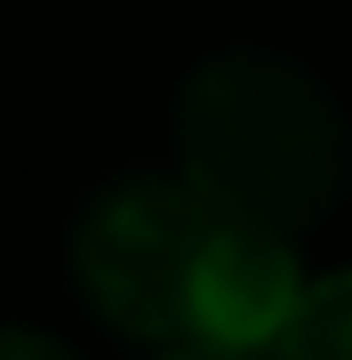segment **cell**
Masks as SVG:
<instances>
[{
	"mask_svg": "<svg viewBox=\"0 0 352 360\" xmlns=\"http://www.w3.org/2000/svg\"><path fill=\"white\" fill-rule=\"evenodd\" d=\"M160 360H280V352H256V345H160Z\"/></svg>",
	"mask_w": 352,
	"mask_h": 360,
	"instance_id": "6",
	"label": "cell"
},
{
	"mask_svg": "<svg viewBox=\"0 0 352 360\" xmlns=\"http://www.w3.org/2000/svg\"><path fill=\"white\" fill-rule=\"evenodd\" d=\"M0 360H80V352L56 345V336H40V328H8L0 321Z\"/></svg>",
	"mask_w": 352,
	"mask_h": 360,
	"instance_id": "5",
	"label": "cell"
},
{
	"mask_svg": "<svg viewBox=\"0 0 352 360\" xmlns=\"http://www.w3.org/2000/svg\"><path fill=\"white\" fill-rule=\"evenodd\" d=\"M280 360H352V272H328V281H304L296 312L280 328Z\"/></svg>",
	"mask_w": 352,
	"mask_h": 360,
	"instance_id": "4",
	"label": "cell"
},
{
	"mask_svg": "<svg viewBox=\"0 0 352 360\" xmlns=\"http://www.w3.org/2000/svg\"><path fill=\"white\" fill-rule=\"evenodd\" d=\"M209 208L184 176H120L72 224V281L112 336L184 345L193 264L209 240Z\"/></svg>",
	"mask_w": 352,
	"mask_h": 360,
	"instance_id": "2",
	"label": "cell"
},
{
	"mask_svg": "<svg viewBox=\"0 0 352 360\" xmlns=\"http://www.w3.org/2000/svg\"><path fill=\"white\" fill-rule=\"evenodd\" d=\"M296 296H304V264H296L288 232L216 217L209 240H200V264H193L184 336L193 345H256V352H273L288 312H296Z\"/></svg>",
	"mask_w": 352,
	"mask_h": 360,
	"instance_id": "3",
	"label": "cell"
},
{
	"mask_svg": "<svg viewBox=\"0 0 352 360\" xmlns=\"http://www.w3.org/2000/svg\"><path fill=\"white\" fill-rule=\"evenodd\" d=\"M176 176L224 224L313 232L352 184L337 89L280 49H216L176 89Z\"/></svg>",
	"mask_w": 352,
	"mask_h": 360,
	"instance_id": "1",
	"label": "cell"
}]
</instances>
